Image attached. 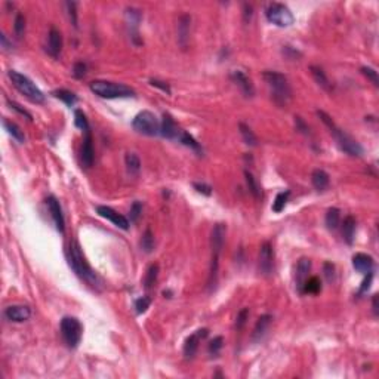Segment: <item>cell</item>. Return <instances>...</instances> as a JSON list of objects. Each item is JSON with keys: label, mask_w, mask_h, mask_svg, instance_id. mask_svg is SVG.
Listing matches in <instances>:
<instances>
[{"label": "cell", "mask_w": 379, "mask_h": 379, "mask_svg": "<svg viewBox=\"0 0 379 379\" xmlns=\"http://www.w3.org/2000/svg\"><path fill=\"white\" fill-rule=\"evenodd\" d=\"M68 262L73 271L77 274L80 279H83L88 284H91L95 289H101V279L99 276L92 270V267L85 259L80 246L77 242H73L68 249Z\"/></svg>", "instance_id": "1"}, {"label": "cell", "mask_w": 379, "mask_h": 379, "mask_svg": "<svg viewBox=\"0 0 379 379\" xmlns=\"http://www.w3.org/2000/svg\"><path fill=\"white\" fill-rule=\"evenodd\" d=\"M317 116L327 126L330 135L336 139L339 148L342 150L344 153H347L348 156H353V157H360L363 154V147L356 139H353L348 133H345L342 129L338 128L336 123L333 122V119L327 114V113H324L323 110H317Z\"/></svg>", "instance_id": "2"}, {"label": "cell", "mask_w": 379, "mask_h": 379, "mask_svg": "<svg viewBox=\"0 0 379 379\" xmlns=\"http://www.w3.org/2000/svg\"><path fill=\"white\" fill-rule=\"evenodd\" d=\"M262 79L268 85L274 102L280 107H286L287 102L292 99V88L286 76L279 71L267 70L262 73Z\"/></svg>", "instance_id": "3"}, {"label": "cell", "mask_w": 379, "mask_h": 379, "mask_svg": "<svg viewBox=\"0 0 379 379\" xmlns=\"http://www.w3.org/2000/svg\"><path fill=\"white\" fill-rule=\"evenodd\" d=\"M89 89L99 98L116 99V98H131L135 96V91L123 83L108 82V80H94L89 83Z\"/></svg>", "instance_id": "4"}, {"label": "cell", "mask_w": 379, "mask_h": 379, "mask_svg": "<svg viewBox=\"0 0 379 379\" xmlns=\"http://www.w3.org/2000/svg\"><path fill=\"white\" fill-rule=\"evenodd\" d=\"M8 77H9V80L12 82V85L17 88V91L18 92H21L25 98H28L31 102H34V104H43L45 102V95H43V92L37 88L27 76H24V74H21V73H18V71H15V70H9L8 71Z\"/></svg>", "instance_id": "5"}, {"label": "cell", "mask_w": 379, "mask_h": 379, "mask_svg": "<svg viewBox=\"0 0 379 379\" xmlns=\"http://www.w3.org/2000/svg\"><path fill=\"white\" fill-rule=\"evenodd\" d=\"M61 335L68 348H77L83 335V326L80 320L76 317H64L61 320Z\"/></svg>", "instance_id": "6"}, {"label": "cell", "mask_w": 379, "mask_h": 379, "mask_svg": "<svg viewBox=\"0 0 379 379\" xmlns=\"http://www.w3.org/2000/svg\"><path fill=\"white\" fill-rule=\"evenodd\" d=\"M132 126L138 133L147 135V136H156L160 133V122L156 117L154 113L148 110H144L135 116L132 120Z\"/></svg>", "instance_id": "7"}, {"label": "cell", "mask_w": 379, "mask_h": 379, "mask_svg": "<svg viewBox=\"0 0 379 379\" xmlns=\"http://www.w3.org/2000/svg\"><path fill=\"white\" fill-rule=\"evenodd\" d=\"M265 15H267V19L277 25V27H289L293 24L295 18L292 11L283 5V3H271L268 5L267 11H265Z\"/></svg>", "instance_id": "8"}, {"label": "cell", "mask_w": 379, "mask_h": 379, "mask_svg": "<svg viewBox=\"0 0 379 379\" xmlns=\"http://www.w3.org/2000/svg\"><path fill=\"white\" fill-rule=\"evenodd\" d=\"M258 267L261 274L264 276H271L274 270V250L270 242L262 243L259 249V258H258Z\"/></svg>", "instance_id": "9"}, {"label": "cell", "mask_w": 379, "mask_h": 379, "mask_svg": "<svg viewBox=\"0 0 379 379\" xmlns=\"http://www.w3.org/2000/svg\"><path fill=\"white\" fill-rule=\"evenodd\" d=\"M225 236H227V225L222 222H218L216 225H213L212 233H210V249H212V255L221 256V252L224 249V243H225Z\"/></svg>", "instance_id": "10"}, {"label": "cell", "mask_w": 379, "mask_h": 379, "mask_svg": "<svg viewBox=\"0 0 379 379\" xmlns=\"http://www.w3.org/2000/svg\"><path fill=\"white\" fill-rule=\"evenodd\" d=\"M96 212H98L99 216L108 219L110 222H113L116 227H119V228H122V230H129V225H131L129 219H128L126 216H123L122 213L116 212L114 209H111V208H108V206H96Z\"/></svg>", "instance_id": "11"}, {"label": "cell", "mask_w": 379, "mask_h": 379, "mask_svg": "<svg viewBox=\"0 0 379 379\" xmlns=\"http://www.w3.org/2000/svg\"><path fill=\"white\" fill-rule=\"evenodd\" d=\"M208 333H209L208 329H199V330H196L193 335H190V336L185 339V344H184V356H185L187 359H193V357L196 356V353H197V350H199L200 341L205 339V338L208 336Z\"/></svg>", "instance_id": "12"}, {"label": "cell", "mask_w": 379, "mask_h": 379, "mask_svg": "<svg viewBox=\"0 0 379 379\" xmlns=\"http://www.w3.org/2000/svg\"><path fill=\"white\" fill-rule=\"evenodd\" d=\"M83 142H82V148H80V160L82 165L85 168H91L94 165L95 160V150H94V139H92V133L91 129L83 132Z\"/></svg>", "instance_id": "13"}, {"label": "cell", "mask_w": 379, "mask_h": 379, "mask_svg": "<svg viewBox=\"0 0 379 379\" xmlns=\"http://www.w3.org/2000/svg\"><path fill=\"white\" fill-rule=\"evenodd\" d=\"M46 205H48V209L51 212V216L55 222V227L59 233H64L65 231V219H64V215H62V209L59 206V202L55 196H49L46 199Z\"/></svg>", "instance_id": "14"}, {"label": "cell", "mask_w": 379, "mask_h": 379, "mask_svg": "<svg viewBox=\"0 0 379 379\" xmlns=\"http://www.w3.org/2000/svg\"><path fill=\"white\" fill-rule=\"evenodd\" d=\"M230 77H231V80L240 88V91L243 92L245 96L250 98V96L255 95V86H253L252 80L247 77V76H246L243 71L236 70V71H233V73L230 74Z\"/></svg>", "instance_id": "15"}, {"label": "cell", "mask_w": 379, "mask_h": 379, "mask_svg": "<svg viewBox=\"0 0 379 379\" xmlns=\"http://www.w3.org/2000/svg\"><path fill=\"white\" fill-rule=\"evenodd\" d=\"M5 317L9 322L21 323L31 317V308L27 305H11L5 310Z\"/></svg>", "instance_id": "16"}, {"label": "cell", "mask_w": 379, "mask_h": 379, "mask_svg": "<svg viewBox=\"0 0 379 379\" xmlns=\"http://www.w3.org/2000/svg\"><path fill=\"white\" fill-rule=\"evenodd\" d=\"M179 129L175 123V120L172 119V116L169 113H165L163 114V120L160 123V135L166 139H178L179 138Z\"/></svg>", "instance_id": "17"}, {"label": "cell", "mask_w": 379, "mask_h": 379, "mask_svg": "<svg viewBox=\"0 0 379 379\" xmlns=\"http://www.w3.org/2000/svg\"><path fill=\"white\" fill-rule=\"evenodd\" d=\"M353 267L361 273V274H369L373 273V267H375V261L370 255L366 253H356L353 256Z\"/></svg>", "instance_id": "18"}, {"label": "cell", "mask_w": 379, "mask_h": 379, "mask_svg": "<svg viewBox=\"0 0 379 379\" xmlns=\"http://www.w3.org/2000/svg\"><path fill=\"white\" fill-rule=\"evenodd\" d=\"M310 271H311V261L308 258H301L296 265V287L301 293L305 280L308 279Z\"/></svg>", "instance_id": "19"}, {"label": "cell", "mask_w": 379, "mask_h": 379, "mask_svg": "<svg viewBox=\"0 0 379 379\" xmlns=\"http://www.w3.org/2000/svg\"><path fill=\"white\" fill-rule=\"evenodd\" d=\"M46 49L54 58L59 57V54L62 51V36H61L59 30H57L55 27H52L48 34V48Z\"/></svg>", "instance_id": "20"}, {"label": "cell", "mask_w": 379, "mask_h": 379, "mask_svg": "<svg viewBox=\"0 0 379 379\" xmlns=\"http://www.w3.org/2000/svg\"><path fill=\"white\" fill-rule=\"evenodd\" d=\"M273 322V316L270 314H264L258 319L255 327H253V332H252V341L253 342H259V341L265 336V333H267L270 324Z\"/></svg>", "instance_id": "21"}, {"label": "cell", "mask_w": 379, "mask_h": 379, "mask_svg": "<svg viewBox=\"0 0 379 379\" xmlns=\"http://www.w3.org/2000/svg\"><path fill=\"white\" fill-rule=\"evenodd\" d=\"M190 25H191V17L184 14L178 19V42L182 48H187L190 39Z\"/></svg>", "instance_id": "22"}, {"label": "cell", "mask_w": 379, "mask_h": 379, "mask_svg": "<svg viewBox=\"0 0 379 379\" xmlns=\"http://www.w3.org/2000/svg\"><path fill=\"white\" fill-rule=\"evenodd\" d=\"M125 18H126L128 27L131 30L132 39H135V37H138V27H139L141 19H142V14L136 8H128L126 12H125Z\"/></svg>", "instance_id": "23"}, {"label": "cell", "mask_w": 379, "mask_h": 379, "mask_svg": "<svg viewBox=\"0 0 379 379\" xmlns=\"http://www.w3.org/2000/svg\"><path fill=\"white\" fill-rule=\"evenodd\" d=\"M311 182H313V185H314V188L317 190V191H324V190L330 184L329 173L324 172L323 169H316L311 173Z\"/></svg>", "instance_id": "24"}, {"label": "cell", "mask_w": 379, "mask_h": 379, "mask_svg": "<svg viewBox=\"0 0 379 379\" xmlns=\"http://www.w3.org/2000/svg\"><path fill=\"white\" fill-rule=\"evenodd\" d=\"M310 71H311L313 79L316 80V83H317L320 88H323L324 91H332V83H330L329 77L326 76V73L323 71L322 67L311 65V67H310Z\"/></svg>", "instance_id": "25"}, {"label": "cell", "mask_w": 379, "mask_h": 379, "mask_svg": "<svg viewBox=\"0 0 379 379\" xmlns=\"http://www.w3.org/2000/svg\"><path fill=\"white\" fill-rule=\"evenodd\" d=\"M356 219L353 216H347L342 222V237L347 245H353L356 236Z\"/></svg>", "instance_id": "26"}, {"label": "cell", "mask_w": 379, "mask_h": 379, "mask_svg": "<svg viewBox=\"0 0 379 379\" xmlns=\"http://www.w3.org/2000/svg\"><path fill=\"white\" fill-rule=\"evenodd\" d=\"M3 126H5V129L8 131V133H9L15 141H18L19 144H24V142H25V135H24L22 129H21L15 122L8 120V119H3Z\"/></svg>", "instance_id": "27"}, {"label": "cell", "mask_w": 379, "mask_h": 379, "mask_svg": "<svg viewBox=\"0 0 379 379\" xmlns=\"http://www.w3.org/2000/svg\"><path fill=\"white\" fill-rule=\"evenodd\" d=\"M245 178H246V184H247V188H249V193L255 199H261L262 197V190H261V185H259L258 179L253 176V173L249 172V171H245Z\"/></svg>", "instance_id": "28"}, {"label": "cell", "mask_w": 379, "mask_h": 379, "mask_svg": "<svg viewBox=\"0 0 379 379\" xmlns=\"http://www.w3.org/2000/svg\"><path fill=\"white\" fill-rule=\"evenodd\" d=\"M159 277V264H151L147 273H145V279H144V287L147 290L153 289V286L156 284Z\"/></svg>", "instance_id": "29"}, {"label": "cell", "mask_w": 379, "mask_h": 379, "mask_svg": "<svg viewBox=\"0 0 379 379\" xmlns=\"http://www.w3.org/2000/svg\"><path fill=\"white\" fill-rule=\"evenodd\" d=\"M179 141L185 145V147H190L193 151H196L197 154H202L203 153V148H202V145L190 135L188 132H185V131H181L179 132Z\"/></svg>", "instance_id": "30"}, {"label": "cell", "mask_w": 379, "mask_h": 379, "mask_svg": "<svg viewBox=\"0 0 379 379\" xmlns=\"http://www.w3.org/2000/svg\"><path fill=\"white\" fill-rule=\"evenodd\" d=\"M324 222H326V227L329 230H336L339 227V222H341V212H339V209L330 208L327 210V213H326Z\"/></svg>", "instance_id": "31"}, {"label": "cell", "mask_w": 379, "mask_h": 379, "mask_svg": "<svg viewBox=\"0 0 379 379\" xmlns=\"http://www.w3.org/2000/svg\"><path fill=\"white\" fill-rule=\"evenodd\" d=\"M239 129H240V135H242V138H243L246 145H249V147H256L258 145V138H256V135L253 133V131L247 125L239 123Z\"/></svg>", "instance_id": "32"}, {"label": "cell", "mask_w": 379, "mask_h": 379, "mask_svg": "<svg viewBox=\"0 0 379 379\" xmlns=\"http://www.w3.org/2000/svg\"><path fill=\"white\" fill-rule=\"evenodd\" d=\"M125 163H126V169L131 175H138L141 171V160L135 153H128L125 157Z\"/></svg>", "instance_id": "33"}, {"label": "cell", "mask_w": 379, "mask_h": 379, "mask_svg": "<svg viewBox=\"0 0 379 379\" xmlns=\"http://www.w3.org/2000/svg\"><path fill=\"white\" fill-rule=\"evenodd\" d=\"M141 249L145 253H151L154 249V234L151 231V228H147L141 237Z\"/></svg>", "instance_id": "34"}, {"label": "cell", "mask_w": 379, "mask_h": 379, "mask_svg": "<svg viewBox=\"0 0 379 379\" xmlns=\"http://www.w3.org/2000/svg\"><path fill=\"white\" fill-rule=\"evenodd\" d=\"M322 290V282L319 277H308L304 283V287H302V293H311L316 295Z\"/></svg>", "instance_id": "35"}, {"label": "cell", "mask_w": 379, "mask_h": 379, "mask_svg": "<svg viewBox=\"0 0 379 379\" xmlns=\"http://www.w3.org/2000/svg\"><path fill=\"white\" fill-rule=\"evenodd\" d=\"M54 95L68 107H74V104L77 102V96H76L71 91H67V89H58V91L54 92Z\"/></svg>", "instance_id": "36"}, {"label": "cell", "mask_w": 379, "mask_h": 379, "mask_svg": "<svg viewBox=\"0 0 379 379\" xmlns=\"http://www.w3.org/2000/svg\"><path fill=\"white\" fill-rule=\"evenodd\" d=\"M289 196H290V191H282V193H279L277 197H276V200H274V203H273V212L280 213V212L286 208L287 200H289Z\"/></svg>", "instance_id": "37"}, {"label": "cell", "mask_w": 379, "mask_h": 379, "mask_svg": "<svg viewBox=\"0 0 379 379\" xmlns=\"http://www.w3.org/2000/svg\"><path fill=\"white\" fill-rule=\"evenodd\" d=\"M74 120H76V126L80 128L83 132L91 129L89 122H88V119H86V116H85V113H83L82 110H76V111H74Z\"/></svg>", "instance_id": "38"}, {"label": "cell", "mask_w": 379, "mask_h": 379, "mask_svg": "<svg viewBox=\"0 0 379 379\" xmlns=\"http://www.w3.org/2000/svg\"><path fill=\"white\" fill-rule=\"evenodd\" d=\"M222 347H224V338H222V336H216V338H213L210 342H209L208 351H209L210 356L216 357V356L219 354V351L222 350Z\"/></svg>", "instance_id": "39"}, {"label": "cell", "mask_w": 379, "mask_h": 379, "mask_svg": "<svg viewBox=\"0 0 379 379\" xmlns=\"http://www.w3.org/2000/svg\"><path fill=\"white\" fill-rule=\"evenodd\" d=\"M65 8H67V14H68L70 22L73 24V27L77 28V3H76V2H67Z\"/></svg>", "instance_id": "40"}, {"label": "cell", "mask_w": 379, "mask_h": 379, "mask_svg": "<svg viewBox=\"0 0 379 379\" xmlns=\"http://www.w3.org/2000/svg\"><path fill=\"white\" fill-rule=\"evenodd\" d=\"M151 305V298L148 296H141L135 301V310L138 314H144Z\"/></svg>", "instance_id": "41"}, {"label": "cell", "mask_w": 379, "mask_h": 379, "mask_svg": "<svg viewBox=\"0 0 379 379\" xmlns=\"http://www.w3.org/2000/svg\"><path fill=\"white\" fill-rule=\"evenodd\" d=\"M88 73V65L83 61H77L73 65V76L76 79H83Z\"/></svg>", "instance_id": "42"}, {"label": "cell", "mask_w": 379, "mask_h": 379, "mask_svg": "<svg viewBox=\"0 0 379 379\" xmlns=\"http://www.w3.org/2000/svg\"><path fill=\"white\" fill-rule=\"evenodd\" d=\"M247 320H249V308H242L237 313V317H236V329L242 330Z\"/></svg>", "instance_id": "43"}, {"label": "cell", "mask_w": 379, "mask_h": 379, "mask_svg": "<svg viewBox=\"0 0 379 379\" xmlns=\"http://www.w3.org/2000/svg\"><path fill=\"white\" fill-rule=\"evenodd\" d=\"M361 73L364 74V77H367L375 86H379V77H378V71L372 67H361Z\"/></svg>", "instance_id": "44"}, {"label": "cell", "mask_w": 379, "mask_h": 379, "mask_svg": "<svg viewBox=\"0 0 379 379\" xmlns=\"http://www.w3.org/2000/svg\"><path fill=\"white\" fill-rule=\"evenodd\" d=\"M6 101H8V105H9V107H11L12 110H15V111L18 113V114L24 116V117H25L27 120H30V122L33 120V116L30 114V113H28V111H27L25 108H22V107H21V105H19L18 102H15V101H12V99H9V98H8Z\"/></svg>", "instance_id": "45"}, {"label": "cell", "mask_w": 379, "mask_h": 379, "mask_svg": "<svg viewBox=\"0 0 379 379\" xmlns=\"http://www.w3.org/2000/svg\"><path fill=\"white\" fill-rule=\"evenodd\" d=\"M141 213H142V203L141 202H133V205L131 206V210H129L131 222H136L139 219Z\"/></svg>", "instance_id": "46"}, {"label": "cell", "mask_w": 379, "mask_h": 379, "mask_svg": "<svg viewBox=\"0 0 379 379\" xmlns=\"http://www.w3.org/2000/svg\"><path fill=\"white\" fill-rule=\"evenodd\" d=\"M14 28H15L17 36L21 37L22 33H24V28H25V19H24V15H22V14H18V15L15 17V25H14Z\"/></svg>", "instance_id": "47"}, {"label": "cell", "mask_w": 379, "mask_h": 379, "mask_svg": "<svg viewBox=\"0 0 379 379\" xmlns=\"http://www.w3.org/2000/svg\"><path fill=\"white\" fill-rule=\"evenodd\" d=\"M295 125H296V131H299L304 135H310V128L302 117H295Z\"/></svg>", "instance_id": "48"}, {"label": "cell", "mask_w": 379, "mask_h": 379, "mask_svg": "<svg viewBox=\"0 0 379 379\" xmlns=\"http://www.w3.org/2000/svg\"><path fill=\"white\" fill-rule=\"evenodd\" d=\"M323 271H324V277H326L327 282H332V280L335 279V267H333V264H330V262H324V265H323Z\"/></svg>", "instance_id": "49"}, {"label": "cell", "mask_w": 379, "mask_h": 379, "mask_svg": "<svg viewBox=\"0 0 379 379\" xmlns=\"http://www.w3.org/2000/svg\"><path fill=\"white\" fill-rule=\"evenodd\" d=\"M150 85L154 86V88H159V89L163 91L165 94L171 95V88H169V85H168L166 82H162V80H157V79H151V80H150Z\"/></svg>", "instance_id": "50"}, {"label": "cell", "mask_w": 379, "mask_h": 379, "mask_svg": "<svg viewBox=\"0 0 379 379\" xmlns=\"http://www.w3.org/2000/svg\"><path fill=\"white\" fill-rule=\"evenodd\" d=\"M193 185H194V188L197 190L199 193H202V194H205V196H210V194H212V187H210V185H208V184L194 182Z\"/></svg>", "instance_id": "51"}, {"label": "cell", "mask_w": 379, "mask_h": 379, "mask_svg": "<svg viewBox=\"0 0 379 379\" xmlns=\"http://www.w3.org/2000/svg\"><path fill=\"white\" fill-rule=\"evenodd\" d=\"M252 15H253V8H252V5L245 3V5H243V21H245V22H249V21L252 19Z\"/></svg>", "instance_id": "52"}, {"label": "cell", "mask_w": 379, "mask_h": 379, "mask_svg": "<svg viewBox=\"0 0 379 379\" xmlns=\"http://www.w3.org/2000/svg\"><path fill=\"white\" fill-rule=\"evenodd\" d=\"M372 279H373V273H369V274H366V279L363 280V283H361V287H360V293H364V292H366V290L370 287Z\"/></svg>", "instance_id": "53"}, {"label": "cell", "mask_w": 379, "mask_h": 379, "mask_svg": "<svg viewBox=\"0 0 379 379\" xmlns=\"http://www.w3.org/2000/svg\"><path fill=\"white\" fill-rule=\"evenodd\" d=\"M0 40H2V46H3L5 49H11V48H12V45H9L8 39H6V34H5V33L0 34Z\"/></svg>", "instance_id": "54"}, {"label": "cell", "mask_w": 379, "mask_h": 379, "mask_svg": "<svg viewBox=\"0 0 379 379\" xmlns=\"http://www.w3.org/2000/svg\"><path fill=\"white\" fill-rule=\"evenodd\" d=\"M372 305H373V311H375V314H378V296H376V295L373 296V304H372Z\"/></svg>", "instance_id": "55"}]
</instances>
